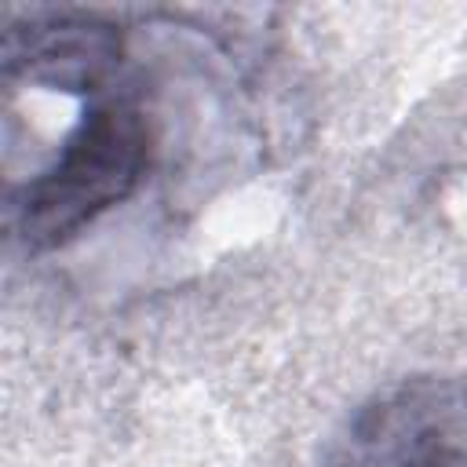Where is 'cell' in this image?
I'll use <instances>...</instances> for the list:
<instances>
[{
	"label": "cell",
	"instance_id": "cell-2",
	"mask_svg": "<svg viewBox=\"0 0 467 467\" xmlns=\"http://www.w3.org/2000/svg\"><path fill=\"white\" fill-rule=\"evenodd\" d=\"M325 467H467V383L401 379L339 431Z\"/></svg>",
	"mask_w": 467,
	"mask_h": 467
},
{
	"label": "cell",
	"instance_id": "cell-3",
	"mask_svg": "<svg viewBox=\"0 0 467 467\" xmlns=\"http://www.w3.org/2000/svg\"><path fill=\"white\" fill-rule=\"evenodd\" d=\"M120 58L117 29L102 22H47L29 29H11L4 44L7 77L26 73L58 88H91Z\"/></svg>",
	"mask_w": 467,
	"mask_h": 467
},
{
	"label": "cell",
	"instance_id": "cell-1",
	"mask_svg": "<svg viewBox=\"0 0 467 467\" xmlns=\"http://www.w3.org/2000/svg\"><path fill=\"white\" fill-rule=\"evenodd\" d=\"M150 164V128L128 102L91 106L55 161L11 186L7 226L29 252L55 248L120 204Z\"/></svg>",
	"mask_w": 467,
	"mask_h": 467
}]
</instances>
